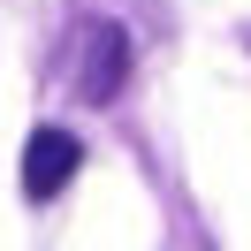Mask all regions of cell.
Here are the masks:
<instances>
[{"instance_id":"1","label":"cell","mask_w":251,"mask_h":251,"mask_svg":"<svg viewBox=\"0 0 251 251\" xmlns=\"http://www.w3.org/2000/svg\"><path fill=\"white\" fill-rule=\"evenodd\" d=\"M122 76H129V31H122V23L84 16V31H76V61H69V92H76L84 107H107V99L122 92Z\"/></svg>"},{"instance_id":"2","label":"cell","mask_w":251,"mask_h":251,"mask_svg":"<svg viewBox=\"0 0 251 251\" xmlns=\"http://www.w3.org/2000/svg\"><path fill=\"white\" fill-rule=\"evenodd\" d=\"M76 168H84V145L69 137V129H53V122H46V129H31V145H23V198L46 205Z\"/></svg>"}]
</instances>
